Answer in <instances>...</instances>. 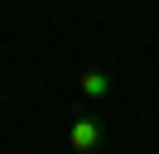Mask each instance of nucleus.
<instances>
[{"label":"nucleus","mask_w":159,"mask_h":154,"mask_svg":"<svg viewBox=\"0 0 159 154\" xmlns=\"http://www.w3.org/2000/svg\"><path fill=\"white\" fill-rule=\"evenodd\" d=\"M68 144H72V154H97L101 144H106V120L92 116V111H82L77 120L68 125Z\"/></svg>","instance_id":"nucleus-1"},{"label":"nucleus","mask_w":159,"mask_h":154,"mask_svg":"<svg viewBox=\"0 0 159 154\" xmlns=\"http://www.w3.org/2000/svg\"><path fill=\"white\" fill-rule=\"evenodd\" d=\"M77 92L87 96V101H106L111 96V77L101 72V67H87V72L77 77Z\"/></svg>","instance_id":"nucleus-2"}]
</instances>
